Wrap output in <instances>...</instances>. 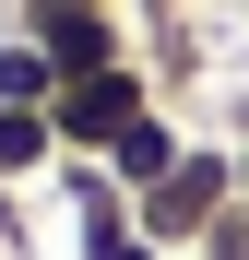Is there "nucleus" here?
Masks as SVG:
<instances>
[{
	"label": "nucleus",
	"instance_id": "nucleus-8",
	"mask_svg": "<svg viewBox=\"0 0 249 260\" xmlns=\"http://www.w3.org/2000/svg\"><path fill=\"white\" fill-rule=\"evenodd\" d=\"M190 260H249V201H226L214 225H202V248H190Z\"/></svg>",
	"mask_w": 249,
	"mask_h": 260
},
{
	"label": "nucleus",
	"instance_id": "nucleus-7",
	"mask_svg": "<svg viewBox=\"0 0 249 260\" xmlns=\"http://www.w3.org/2000/svg\"><path fill=\"white\" fill-rule=\"evenodd\" d=\"M48 95H60V59L12 24V36H0V107H48Z\"/></svg>",
	"mask_w": 249,
	"mask_h": 260
},
{
	"label": "nucleus",
	"instance_id": "nucleus-10",
	"mask_svg": "<svg viewBox=\"0 0 249 260\" xmlns=\"http://www.w3.org/2000/svg\"><path fill=\"white\" fill-rule=\"evenodd\" d=\"M237 201H249V142H237Z\"/></svg>",
	"mask_w": 249,
	"mask_h": 260
},
{
	"label": "nucleus",
	"instance_id": "nucleus-9",
	"mask_svg": "<svg viewBox=\"0 0 249 260\" xmlns=\"http://www.w3.org/2000/svg\"><path fill=\"white\" fill-rule=\"evenodd\" d=\"M0 260H24V213H12V189H0Z\"/></svg>",
	"mask_w": 249,
	"mask_h": 260
},
{
	"label": "nucleus",
	"instance_id": "nucleus-1",
	"mask_svg": "<svg viewBox=\"0 0 249 260\" xmlns=\"http://www.w3.org/2000/svg\"><path fill=\"white\" fill-rule=\"evenodd\" d=\"M226 201H237V142H190V154L131 201V237H143V248H166V260H190V248H202V225H214Z\"/></svg>",
	"mask_w": 249,
	"mask_h": 260
},
{
	"label": "nucleus",
	"instance_id": "nucleus-2",
	"mask_svg": "<svg viewBox=\"0 0 249 260\" xmlns=\"http://www.w3.org/2000/svg\"><path fill=\"white\" fill-rule=\"evenodd\" d=\"M154 83H166L154 59H107V71H71L60 95H48V130H60V154H107V142H119V130H131L143 107H166Z\"/></svg>",
	"mask_w": 249,
	"mask_h": 260
},
{
	"label": "nucleus",
	"instance_id": "nucleus-4",
	"mask_svg": "<svg viewBox=\"0 0 249 260\" xmlns=\"http://www.w3.org/2000/svg\"><path fill=\"white\" fill-rule=\"evenodd\" d=\"M178 154H190V130H178V107H143V118H131V130H119V142L95 154V166H107V178L131 189V201H143V189H154V178H166Z\"/></svg>",
	"mask_w": 249,
	"mask_h": 260
},
{
	"label": "nucleus",
	"instance_id": "nucleus-6",
	"mask_svg": "<svg viewBox=\"0 0 249 260\" xmlns=\"http://www.w3.org/2000/svg\"><path fill=\"white\" fill-rule=\"evenodd\" d=\"M24 178H60V130H48V107H0V189H24Z\"/></svg>",
	"mask_w": 249,
	"mask_h": 260
},
{
	"label": "nucleus",
	"instance_id": "nucleus-5",
	"mask_svg": "<svg viewBox=\"0 0 249 260\" xmlns=\"http://www.w3.org/2000/svg\"><path fill=\"white\" fill-rule=\"evenodd\" d=\"M60 201H71V237L83 248H95V237H131V189H119L95 154H60Z\"/></svg>",
	"mask_w": 249,
	"mask_h": 260
},
{
	"label": "nucleus",
	"instance_id": "nucleus-3",
	"mask_svg": "<svg viewBox=\"0 0 249 260\" xmlns=\"http://www.w3.org/2000/svg\"><path fill=\"white\" fill-rule=\"evenodd\" d=\"M12 24L36 36V48L71 71H107V59H131V24H119V0H12Z\"/></svg>",
	"mask_w": 249,
	"mask_h": 260
}]
</instances>
